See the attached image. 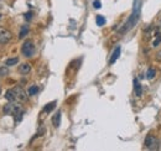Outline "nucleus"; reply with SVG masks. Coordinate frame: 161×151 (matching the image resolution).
Returning <instances> with one entry per match:
<instances>
[{"mask_svg": "<svg viewBox=\"0 0 161 151\" xmlns=\"http://www.w3.org/2000/svg\"><path fill=\"white\" fill-rule=\"evenodd\" d=\"M140 14H141V2L140 0H134V6H133V11L130 14L129 19L126 20V23L123 25V27L119 30V34L123 35L126 34L128 31H130L139 21L140 19Z\"/></svg>", "mask_w": 161, "mask_h": 151, "instance_id": "nucleus-1", "label": "nucleus"}, {"mask_svg": "<svg viewBox=\"0 0 161 151\" xmlns=\"http://www.w3.org/2000/svg\"><path fill=\"white\" fill-rule=\"evenodd\" d=\"M35 51H36L35 44H34V41H31V40H26V41L23 44V46H21V53L27 58L32 57Z\"/></svg>", "mask_w": 161, "mask_h": 151, "instance_id": "nucleus-2", "label": "nucleus"}, {"mask_svg": "<svg viewBox=\"0 0 161 151\" xmlns=\"http://www.w3.org/2000/svg\"><path fill=\"white\" fill-rule=\"evenodd\" d=\"M145 147L149 150H157L160 147V141L157 140V137L153 136V135H147L145 137Z\"/></svg>", "mask_w": 161, "mask_h": 151, "instance_id": "nucleus-3", "label": "nucleus"}, {"mask_svg": "<svg viewBox=\"0 0 161 151\" xmlns=\"http://www.w3.org/2000/svg\"><path fill=\"white\" fill-rule=\"evenodd\" d=\"M11 38H13V34L10 32L8 29L0 27V44H2V45H5V44H8Z\"/></svg>", "mask_w": 161, "mask_h": 151, "instance_id": "nucleus-4", "label": "nucleus"}, {"mask_svg": "<svg viewBox=\"0 0 161 151\" xmlns=\"http://www.w3.org/2000/svg\"><path fill=\"white\" fill-rule=\"evenodd\" d=\"M13 116H14V119H15L16 123H20V122L23 120V118H24V110H23V108L20 107L19 104L16 105V108H15V110H14Z\"/></svg>", "mask_w": 161, "mask_h": 151, "instance_id": "nucleus-5", "label": "nucleus"}, {"mask_svg": "<svg viewBox=\"0 0 161 151\" xmlns=\"http://www.w3.org/2000/svg\"><path fill=\"white\" fill-rule=\"evenodd\" d=\"M15 92H16V98L19 102H25L27 99V95H26V92L21 88V87H15Z\"/></svg>", "mask_w": 161, "mask_h": 151, "instance_id": "nucleus-6", "label": "nucleus"}, {"mask_svg": "<svg viewBox=\"0 0 161 151\" xmlns=\"http://www.w3.org/2000/svg\"><path fill=\"white\" fill-rule=\"evenodd\" d=\"M16 105H17V104H14V102H9L8 104H5L4 108H3L4 114H6V115H13V113H14V110H15Z\"/></svg>", "mask_w": 161, "mask_h": 151, "instance_id": "nucleus-7", "label": "nucleus"}, {"mask_svg": "<svg viewBox=\"0 0 161 151\" xmlns=\"http://www.w3.org/2000/svg\"><path fill=\"white\" fill-rule=\"evenodd\" d=\"M120 52H122V48H120V46H117L115 50L113 51V53H112V57H110V59H109V65L115 63V61H117V59L119 58V56H120Z\"/></svg>", "mask_w": 161, "mask_h": 151, "instance_id": "nucleus-8", "label": "nucleus"}, {"mask_svg": "<svg viewBox=\"0 0 161 151\" xmlns=\"http://www.w3.org/2000/svg\"><path fill=\"white\" fill-rule=\"evenodd\" d=\"M5 98L8 102H15V100H17L16 98V92H15V89H8L6 90V93H5Z\"/></svg>", "mask_w": 161, "mask_h": 151, "instance_id": "nucleus-9", "label": "nucleus"}, {"mask_svg": "<svg viewBox=\"0 0 161 151\" xmlns=\"http://www.w3.org/2000/svg\"><path fill=\"white\" fill-rule=\"evenodd\" d=\"M61 110H57L56 114L52 116V124L55 128H59V125H61Z\"/></svg>", "mask_w": 161, "mask_h": 151, "instance_id": "nucleus-10", "label": "nucleus"}, {"mask_svg": "<svg viewBox=\"0 0 161 151\" xmlns=\"http://www.w3.org/2000/svg\"><path fill=\"white\" fill-rule=\"evenodd\" d=\"M134 90H135V95L136 97H141L143 95V87H141V84L139 83V80L135 78L134 79Z\"/></svg>", "mask_w": 161, "mask_h": 151, "instance_id": "nucleus-11", "label": "nucleus"}, {"mask_svg": "<svg viewBox=\"0 0 161 151\" xmlns=\"http://www.w3.org/2000/svg\"><path fill=\"white\" fill-rule=\"evenodd\" d=\"M30 71H31V66L29 63H23V65L19 66V73L27 74V73H30Z\"/></svg>", "mask_w": 161, "mask_h": 151, "instance_id": "nucleus-12", "label": "nucleus"}, {"mask_svg": "<svg viewBox=\"0 0 161 151\" xmlns=\"http://www.w3.org/2000/svg\"><path fill=\"white\" fill-rule=\"evenodd\" d=\"M155 76H156V71H155V68L150 67V68L147 69V72H146V78H147L149 80H151V79H154V78H155Z\"/></svg>", "mask_w": 161, "mask_h": 151, "instance_id": "nucleus-13", "label": "nucleus"}, {"mask_svg": "<svg viewBox=\"0 0 161 151\" xmlns=\"http://www.w3.org/2000/svg\"><path fill=\"white\" fill-rule=\"evenodd\" d=\"M29 32V26L27 25H24L21 27V30H20V32H19V38H24Z\"/></svg>", "mask_w": 161, "mask_h": 151, "instance_id": "nucleus-14", "label": "nucleus"}, {"mask_svg": "<svg viewBox=\"0 0 161 151\" xmlns=\"http://www.w3.org/2000/svg\"><path fill=\"white\" fill-rule=\"evenodd\" d=\"M38 87L37 86H31V87H30L29 88V90H27V94L29 95H36L37 93H38Z\"/></svg>", "mask_w": 161, "mask_h": 151, "instance_id": "nucleus-15", "label": "nucleus"}, {"mask_svg": "<svg viewBox=\"0 0 161 151\" xmlns=\"http://www.w3.org/2000/svg\"><path fill=\"white\" fill-rule=\"evenodd\" d=\"M55 107H56V100H53V102H51V103H48V104L44 108V112H45V113H50Z\"/></svg>", "mask_w": 161, "mask_h": 151, "instance_id": "nucleus-16", "label": "nucleus"}, {"mask_svg": "<svg viewBox=\"0 0 161 151\" xmlns=\"http://www.w3.org/2000/svg\"><path fill=\"white\" fill-rule=\"evenodd\" d=\"M19 62V58L17 57H14V58H8L6 61H5V65L9 67V66H14Z\"/></svg>", "mask_w": 161, "mask_h": 151, "instance_id": "nucleus-17", "label": "nucleus"}, {"mask_svg": "<svg viewBox=\"0 0 161 151\" xmlns=\"http://www.w3.org/2000/svg\"><path fill=\"white\" fill-rule=\"evenodd\" d=\"M96 21H97V25H98V26H103V25L105 24V19H104V16H102V15H97Z\"/></svg>", "mask_w": 161, "mask_h": 151, "instance_id": "nucleus-18", "label": "nucleus"}, {"mask_svg": "<svg viewBox=\"0 0 161 151\" xmlns=\"http://www.w3.org/2000/svg\"><path fill=\"white\" fill-rule=\"evenodd\" d=\"M9 73V69H8V66H2L0 67V77H4V76H8Z\"/></svg>", "mask_w": 161, "mask_h": 151, "instance_id": "nucleus-19", "label": "nucleus"}, {"mask_svg": "<svg viewBox=\"0 0 161 151\" xmlns=\"http://www.w3.org/2000/svg\"><path fill=\"white\" fill-rule=\"evenodd\" d=\"M157 38L155 40V41H154V44H153V46L154 47H156V46H159V44L161 42V34L160 32H157V36H156Z\"/></svg>", "mask_w": 161, "mask_h": 151, "instance_id": "nucleus-20", "label": "nucleus"}, {"mask_svg": "<svg viewBox=\"0 0 161 151\" xmlns=\"http://www.w3.org/2000/svg\"><path fill=\"white\" fill-rule=\"evenodd\" d=\"M93 6H94V9H100L102 4H100L99 0H94V2H93Z\"/></svg>", "mask_w": 161, "mask_h": 151, "instance_id": "nucleus-21", "label": "nucleus"}, {"mask_svg": "<svg viewBox=\"0 0 161 151\" xmlns=\"http://www.w3.org/2000/svg\"><path fill=\"white\" fill-rule=\"evenodd\" d=\"M31 16H32V11H29V13L25 14V19L27 20V21H29V20H31Z\"/></svg>", "mask_w": 161, "mask_h": 151, "instance_id": "nucleus-22", "label": "nucleus"}, {"mask_svg": "<svg viewBox=\"0 0 161 151\" xmlns=\"http://www.w3.org/2000/svg\"><path fill=\"white\" fill-rule=\"evenodd\" d=\"M44 133H45V128H42V126H41V128L38 129V131H37V136H41Z\"/></svg>", "mask_w": 161, "mask_h": 151, "instance_id": "nucleus-23", "label": "nucleus"}, {"mask_svg": "<svg viewBox=\"0 0 161 151\" xmlns=\"http://www.w3.org/2000/svg\"><path fill=\"white\" fill-rule=\"evenodd\" d=\"M156 59H157V61H161V51L157 52V55H156Z\"/></svg>", "mask_w": 161, "mask_h": 151, "instance_id": "nucleus-24", "label": "nucleus"}, {"mask_svg": "<svg viewBox=\"0 0 161 151\" xmlns=\"http://www.w3.org/2000/svg\"><path fill=\"white\" fill-rule=\"evenodd\" d=\"M0 93H2V89H0Z\"/></svg>", "mask_w": 161, "mask_h": 151, "instance_id": "nucleus-25", "label": "nucleus"}]
</instances>
